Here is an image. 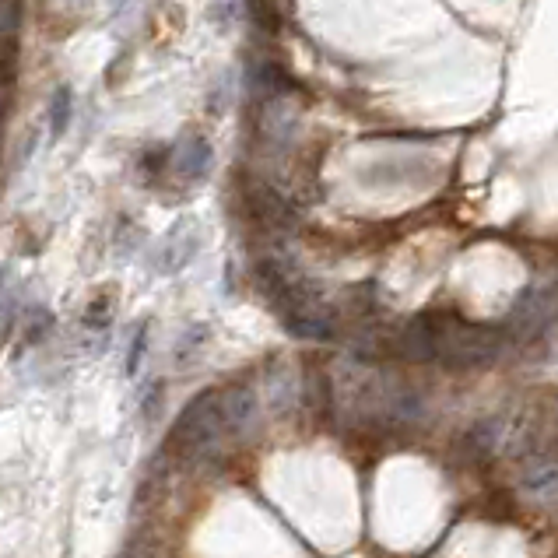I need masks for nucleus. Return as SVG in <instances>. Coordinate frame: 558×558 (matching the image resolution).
<instances>
[{
	"mask_svg": "<svg viewBox=\"0 0 558 558\" xmlns=\"http://www.w3.org/2000/svg\"><path fill=\"white\" fill-rule=\"evenodd\" d=\"M18 29H22V4L0 0V39H15Z\"/></svg>",
	"mask_w": 558,
	"mask_h": 558,
	"instance_id": "nucleus-3",
	"label": "nucleus"
},
{
	"mask_svg": "<svg viewBox=\"0 0 558 558\" xmlns=\"http://www.w3.org/2000/svg\"><path fill=\"white\" fill-rule=\"evenodd\" d=\"M50 123H53V141H57L67 130V123H71V92H67V88H57V95H53Z\"/></svg>",
	"mask_w": 558,
	"mask_h": 558,
	"instance_id": "nucleus-2",
	"label": "nucleus"
},
{
	"mask_svg": "<svg viewBox=\"0 0 558 558\" xmlns=\"http://www.w3.org/2000/svg\"><path fill=\"white\" fill-rule=\"evenodd\" d=\"M4 102H8V78H4V67H0V116H4Z\"/></svg>",
	"mask_w": 558,
	"mask_h": 558,
	"instance_id": "nucleus-4",
	"label": "nucleus"
},
{
	"mask_svg": "<svg viewBox=\"0 0 558 558\" xmlns=\"http://www.w3.org/2000/svg\"><path fill=\"white\" fill-rule=\"evenodd\" d=\"M208 162H211V151H208V141H201V137H186V141H179L176 151H172V165H176V172L183 179L204 176Z\"/></svg>",
	"mask_w": 558,
	"mask_h": 558,
	"instance_id": "nucleus-1",
	"label": "nucleus"
}]
</instances>
